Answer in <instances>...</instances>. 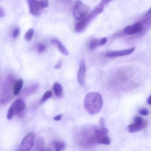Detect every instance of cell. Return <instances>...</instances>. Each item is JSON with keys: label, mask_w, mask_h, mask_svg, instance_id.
Segmentation results:
<instances>
[{"label": "cell", "mask_w": 151, "mask_h": 151, "mask_svg": "<svg viewBox=\"0 0 151 151\" xmlns=\"http://www.w3.org/2000/svg\"><path fill=\"white\" fill-rule=\"evenodd\" d=\"M84 104L85 109L90 114H97L102 110L103 106L102 96L98 92H89L85 96Z\"/></svg>", "instance_id": "6da1fadb"}, {"label": "cell", "mask_w": 151, "mask_h": 151, "mask_svg": "<svg viewBox=\"0 0 151 151\" xmlns=\"http://www.w3.org/2000/svg\"><path fill=\"white\" fill-rule=\"evenodd\" d=\"M113 0H102L99 4L96 6L92 12L80 22H78L75 24L74 30L76 32L80 33L83 32L88 25L94 20L100 13L103 12L105 7L111 1Z\"/></svg>", "instance_id": "7a4b0ae2"}, {"label": "cell", "mask_w": 151, "mask_h": 151, "mask_svg": "<svg viewBox=\"0 0 151 151\" xmlns=\"http://www.w3.org/2000/svg\"><path fill=\"white\" fill-rule=\"evenodd\" d=\"M90 10L87 5L78 0L75 2L73 9V15L77 20L82 21L87 17Z\"/></svg>", "instance_id": "3957f363"}, {"label": "cell", "mask_w": 151, "mask_h": 151, "mask_svg": "<svg viewBox=\"0 0 151 151\" xmlns=\"http://www.w3.org/2000/svg\"><path fill=\"white\" fill-rule=\"evenodd\" d=\"M25 107V104L22 99H17L10 106L7 113V119L11 120L14 115L21 114Z\"/></svg>", "instance_id": "277c9868"}, {"label": "cell", "mask_w": 151, "mask_h": 151, "mask_svg": "<svg viewBox=\"0 0 151 151\" xmlns=\"http://www.w3.org/2000/svg\"><path fill=\"white\" fill-rule=\"evenodd\" d=\"M13 80L11 76H9L7 77L6 81L4 83L0 96V103L1 104H5L9 99Z\"/></svg>", "instance_id": "5b68a950"}, {"label": "cell", "mask_w": 151, "mask_h": 151, "mask_svg": "<svg viewBox=\"0 0 151 151\" xmlns=\"http://www.w3.org/2000/svg\"><path fill=\"white\" fill-rule=\"evenodd\" d=\"M29 12L31 15L35 17H39L41 14L44 6L40 1L26 0Z\"/></svg>", "instance_id": "8992f818"}, {"label": "cell", "mask_w": 151, "mask_h": 151, "mask_svg": "<svg viewBox=\"0 0 151 151\" xmlns=\"http://www.w3.org/2000/svg\"><path fill=\"white\" fill-rule=\"evenodd\" d=\"M107 134L102 129H96L92 136L93 142L99 144L109 145L111 144V140Z\"/></svg>", "instance_id": "52a82bcc"}, {"label": "cell", "mask_w": 151, "mask_h": 151, "mask_svg": "<svg viewBox=\"0 0 151 151\" xmlns=\"http://www.w3.org/2000/svg\"><path fill=\"white\" fill-rule=\"evenodd\" d=\"M35 136L33 133L27 134L21 142L20 151H29L32 149L34 143Z\"/></svg>", "instance_id": "ba28073f"}, {"label": "cell", "mask_w": 151, "mask_h": 151, "mask_svg": "<svg viewBox=\"0 0 151 151\" xmlns=\"http://www.w3.org/2000/svg\"><path fill=\"white\" fill-rule=\"evenodd\" d=\"M86 76V66L85 60L82 59L81 61L77 75V79L79 84L82 86H84Z\"/></svg>", "instance_id": "9c48e42d"}, {"label": "cell", "mask_w": 151, "mask_h": 151, "mask_svg": "<svg viewBox=\"0 0 151 151\" xmlns=\"http://www.w3.org/2000/svg\"><path fill=\"white\" fill-rule=\"evenodd\" d=\"M142 30V25L141 23L138 22L125 27L124 29V32L126 34L131 35L135 34L141 32Z\"/></svg>", "instance_id": "30bf717a"}, {"label": "cell", "mask_w": 151, "mask_h": 151, "mask_svg": "<svg viewBox=\"0 0 151 151\" xmlns=\"http://www.w3.org/2000/svg\"><path fill=\"white\" fill-rule=\"evenodd\" d=\"M135 48L132 47L128 49L124 50H118V51H112L106 54V56L108 58H116L119 57L124 56L130 55L134 52Z\"/></svg>", "instance_id": "8fae6325"}, {"label": "cell", "mask_w": 151, "mask_h": 151, "mask_svg": "<svg viewBox=\"0 0 151 151\" xmlns=\"http://www.w3.org/2000/svg\"><path fill=\"white\" fill-rule=\"evenodd\" d=\"M147 122L145 121L142 122H136L130 124L128 126V130L130 133H136L144 128L147 126Z\"/></svg>", "instance_id": "7c38bea8"}, {"label": "cell", "mask_w": 151, "mask_h": 151, "mask_svg": "<svg viewBox=\"0 0 151 151\" xmlns=\"http://www.w3.org/2000/svg\"><path fill=\"white\" fill-rule=\"evenodd\" d=\"M51 42L53 44H56L57 46L59 51L64 55L67 56L69 55V52L65 46L62 44L61 42L56 39H53L51 40Z\"/></svg>", "instance_id": "4fadbf2b"}, {"label": "cell", "mask_w": 151, "mask_h": 151, "mask_svg": "<svg viewBox=\"0 0 151 151\" xmlns=\"http://www.w3.org/2000/svg\"><path fill=\"white\" fill-rule=\"evenodd\" d=\"M23 83H24V81L22 79H20L15 82L13 89V95L14 96H17L19 94L20 92L21 91Z\"/></svg>", "instance_id": "5bb4252c"}, {"label": "cell", "mask_w": 151, "mask_h": 151, "mask_svg": "<svg viewBox=\"0 0 151 151\" xmlns=\"http://www.w3.org/2000/svg\"><path fill=\"white\" fill-rule=\"evenodd\" d=\"M45 145V140L42 137H38L35 144V149L36 150L41 151L43 150Z\"/></svg>", "instance_id": "9a60e30c"}, {"label": "cell", "mask_w": 151, "mask_h": 151, "mask_svg": "<svg viewBox=\"0 0 151 151\" xmlns=\"http://www.w3.org/2000/svg\"><path fill=\"white\" fill-rule=\"evenodd\" d=\"M54 91L56 96L57 97L61 98L63 96V89L60 83H55L54 85Z\"/></svg>", "instance_id": "2e32d148"}, {"label": "cell", "mask_w": 151, "mask_h": 151, "mask_svg": "<svg viewBox=\"0 0 151 151\" xmlns=\"http://www.w3.org/2000/svg\"><path fill=\"white\" fill-rule=\"evenodd\" d=\"M53 145L55 151H62L65 146L64 143L58 141H54L53 142Z\"/></svg>", "instance_id": "e0dca14e"}, {"label": "cell", "mask_w": 151, "mask_h": 151, "mask_svg": "<svg viewBox=\"0 0 151 151\" xmlns=\"http://www.w3.org/2000/svg\"><path fill=\"white\" fill-rule=\"evenodd\" d=\"M35 31L33 28H30L26 33L25 35V39L27 41H30L33 39Z\"/></svg>", "instance_id": "ac0fdd59"}, {"label": "cell", "mask_w": 151, "mask_h": 151, "mask_svg": "<svg viewBox=\"0 0 151 151\" xmlns=\"http://www.w3.org/2000/svg\"><path fill=\"white\" fill-rule=\"evenodd\" d=\"M99 46V40L96 39H93L90 41L89 47L91 50H94Z\"/></svg>", "instance_id": "d6986e66"}, {"label": "cell", "mask_w": 151, "mask_h": 151, "mask_svg": "<svg viewBox=\"0 0 151 151\" xmlns=\"http://www.w3.org/2000/svg\"><path fill=\"white\" fill-rule=\"evenodd\" d=\"M52 95V93L51 91H46L44 93V95H43L42 98L41 99V103L43 104V103H45L48 99L51 97Z\"/></svg>", "instance_id": "ffe728a7"}, {"label": "cell", "mask_w": 151, "mask_h": 151, "mask_svg": "<svg viewBox=\"0 0 151 151\" xmlns=\"http://www.w3.org/2000/svg\"><path fill=\"white\" fill-rule=\"evenodd\" d=\"M38 86L37 84H34L29 87L27 88L26 90H25V94H30L33 93L36 90Z\"/></svg>", "instance_id": "44dd1931"}, {"label": "cell", "mask_w": 151, "mask_h": 151, "mask_svg": "<svg viewBox=\"0 0 151 151\" xmlns=\"http://www.w3.org/2000/svg\"><path fill=\"white\" fill-rule=\"evenodd\" d=\"M20 33V30L19 27H16L13 30L12 32V37L14 39L17 38Z\"/></svg>", "instance_id": "7402d4cb"}, {"label": "cell", "mask_w": 151, "mask_h": 151, "mask_svg": "<svg viewBox=\"0 0 151 151\" xmlns=\"http://www.w3.org/2000/svg\"><path fill=\"white\" fill-rule=\"evenodd\" d=\"M45 49H46V47L43 44L40 43V44H38V46H37V50L39 53H42L45 50Z\"/></svg>", "instance_id": "603a6c76"}, {"label": "cell", "mask_w": 151, "mask_h": 151, "mask_svg": "<svg viewBox=\"0 0 151 151\" xmlns=\"http://www.w3.org/2000/svg\"><path fill=\"white\" fill-rule=\"evenodd\" d=\"M139 113L143 116H146L149 114V111L145 108H143L139 110Z\"/></svg>", "instance_id": "cb8c5ba5"}, {"label": "cell", "mask_w": 151, "mask_h": 151, "mask_svg": "<svg viewBox=\"0 0 151 151\" xmlns=\"http://www.w3.org/2000/svg\"><path fill=\"white\" fill-rule=\"evenodd\" d=\"M107 41V39L106 37H104L99 40V46H103L106 43Z\"/></svg>", "instance_id": "d4e9b609"}, {"label": "cell", "mask_w": 151, "mask_h": 151, "mask_svg": "<svg viewBox=\"0 0 151 151\" xmlns=\"http://www.w3.org/2000/svg\"><path fill=\"white\" fill-rule=\"evenodd\" d=\"M62 65H63V62H62L61 60H60V61H59V62L56 64L54 68H55V69H56V70L60 69V68L62 67Z\"/></svg>", "instance_id": "484cf974"}, {"label": "cell", "mask_w": 151, "mask_h": 151, "mask_svg": "<svg viewBox=\"0 0 151 151\" xmlns=\"http://www.w3.org/2000/svg\"><path fill=\"white\" fill-rule=\"evenodd\" d=\"M62 118V114H59V115H57V116H55L53 119L55 121H59L61 120Z\"/></svg>", "instance_id": "4316f807"}, {"label": "cell", "mask_w": 151, "mask_h": 151, "mask_svg": "<svg viewBox=\"0 0 151 151\" xmlns=\"http://www.w3.org/2000/svg\"><path fill=\"white\" fill-rule=\"evenodd\" d=\"M42 3L43 4L44 8H46L48 5V0H40Z\"/></svg>", "instance_id": "83f0119b"}, {"label": "cell", "mask_w": 151, "mask_h": 151, "mask_svg": "<svg viewBox=\"0 0 151 151\" xmlns=\"http://www.w3.org/2000/svg\"><path fill=\"white\" fill-rule=\"evenodd\" d=\"M4 14L5 12H4V9L1 7H0V18L3 17Z\"/></svg>", "instance_id": "f1b7e54d"}, {"label": "cell", "mask_w": 151, "mask_h": 151, "mask_svg": "<svg viewBox=\"0 0 151 151\" xmlns=\"http://www.w3.org/2000/svg\"><path fill=\"white\" fill-rule=\"evenodd\" d=\"M147 103H148V104H149L151 105V96H149V98L148 99V101H147Z\"/></svg>", "instance_id": "f546056e"}, {"label": "cell", "mask_w": 151, "mask_h": 151, "mask_svg": "<svg viewBox=\"0 0 151 151\" xmlns=\"http://www.w3.org/2000/svg\"><path fill=\"white\" fill-rule=\"evenodd\" d=\"M52 151L51 150H42V151Z\"/></svg>", "instance_id": "4dcf8cb0"}, {"label": "cell", "mask_w": 151, "mask_h": 151, "mask_svg": "<svg viewBox=\"0 0 151 151\" xmlns=\"http://www.w3.org/2000/svg\"></svg>", "instance_id": "1f68e13d"}]
</instances>
